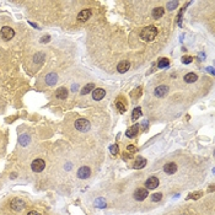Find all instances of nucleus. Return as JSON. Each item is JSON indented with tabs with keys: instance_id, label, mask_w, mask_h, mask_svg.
I'll use <instances>...</instances> for the list:
<instances>
[{
	"instance_id": "obj_12",
	"label": "nucleus",
	"mask_w": 215,
	"mask_h": 215,
	"mask_svg": "<svg viewBox=\"0 0 215 215\" xmlns=\"http://www.w3.org/2000/svg\"><path fill=\"white\" fill-rule=\"evenodd\" d=\"M129 68H130V64H129V61H127V60H123V61H120V63L118 64L117 70H118V73H120V74H124V73H127V71L129 70Z\"/></svg>"
},
{
	"instance_id": "obj_16",
	"label": "nucleus",
	"mask_w": 215,
	"mask_h": 215,
	"mask_svg": "<svg viewBox=\"0 0 215 215\" xmlns=\"http://www.w3.org/2000/svg\"><path fill=\"white\" fill-rule=\"evenodd\" d=\"M145 166H146V159H144V157L141 156H138V159L135 160V162H134V169L140 170V169H143Z\"/></svg>"
},
{
	"instance_id": "obj_19",
	"label": "nucleus",
	"mask_w": 215,
	"mask_h": 215,
	"mask_svg": "<svg viewBox=\"0 0 215 215\" xmlns=\"http://www.w3.org/2000/svg\"><path fill=\"white\" fill-rule=\"evenodd\" d=\"M197 80H198V76H197V74H194V73H188V74L184 75V81H186L187 84L196 82Z\"/></svg>"
},
{
	"instance_id": "obj_26",
	"label": "nucleus",
	"mask_w": 215,
	"mask_h": 215,
	"mask_svg": "<svg viewBox=\"0 0 215 215\" xmlns=\"http://www.w3.org/2000/svg\"><path fill=\"white\" fill-rule=\"evenodd\" d=\"M110 151H111V154H112V155H118V151H119V149H118V145H117V144H113V145H111V148H110Z\"/></svg>"
},
{
	"instance_id": "obj_7",
	"label": "nucleus",
	"mask_w": 215,
	"mask_h": 215,
	"mask_svg": "<svg viewBox=\"0 0 215 215\" xmlns=\"http://www.w3.org/2000/svg\"><path fill=\"white\" fill-rule=\"evenodd\" d=\"M90 175H91V170L87 166H82L78 170V177L80 179H86L90 177Z\"/></svg>"
},
{
	"instance_id": "obj_9",
	"label": "nucleus",
	"mask_w": 215,
	"mask_h": 215,
	"mask_svg": "<svg viewBox=\"0 0 215 215\" xmlns=\"http://www.w3.org/2000/svg\"><path fill=\"white\" fill-rule=\"evenodd\" d=\"M167 92H169V87H167L166 85H160V86H157L156 89H155V91H154V94H155L156 97H164Z\"/></svg>"
},
{
	"instance_id": "obj_11",
	"label": "nucleus",
	"mask_w": 215,
	"mask_h": 215,
	"mask_svg": "<svg viewBox=\"0 0 215 215\" xmlns=\"http://www.w3.org/2000/svg\"><path fill=\"white\" fill-rule=\"evenodd\" d=\"M164 171L169 175H173L177 171V165L175 162H167L165 166H164Z\"/></svg>"
},
{
	"instance_id": "obj_37",
	"label": "nucleus",
	"mask_w": 215,
	"mask_h": 215,
	"mask_svg": "<svg viewBox=\"0 0 215 215\" xmlns=\"http://www.w3.org/2000/svg\"><path fill=\"white\" fill-rule=\"evenodd\" d=\"M208 70H209V73H210V74H214V70H213V69H212V68H209V69H208Z\"/></svg>"
},
{
	"instance_id": "obj_25",
	"label": "nucleus",
	"mask_w": 215,
	"mask_h": 215,
	"mask_svg": "<svg viewBox=\"0 0 215 215\" xmlns=\"http://www.w3.org/2000/svg\"><path fill=\"white\" fill-rule=\"evenodd\" d=\"M177 6H178V1H169V2H167V9H169L170 11L177 9Z\"/></svg>"
},
{
	"instance_id": "obj_31",
	"label": "nucleus",
	"mask_w": 215,
	"mask_h": 215,
	"mask_svg": "<svg viewBox=\"0 0 215 215\" xmlns=\"http://www.w3.org/2000/svg\"><path fill=\"white\" fill-rule=\"evenodd\" d=\"M200 196H202V192L193 193V194H191V196L188 197V199H197V198H200Z\"/></svg>"
},
{
	"instance_id": "obj_3",
	"label": "nucleus",
	"mask_w": 215,
	"mask_h": 215,
	"mask_svg": "<svg viewBox=\"0 0 215 215\" xmlns=\"http://www.w3.org/2000/svg\"><path fill=\"white\" fill-rule=\"evenodd\" d=\"M44 166H46V164H44V161L42 160V159H36V160H33L32 161V164H31V169H32V171L33 172H42L43 170H44Z\"/></svg>"
},
{
	"instance_id": "obj_13",
	"label": "nucleus",
	"mask_w": 215,
	"mask_h": 215,
	"mask_svg": "<svg viewBox=\"0 0 215 215\" xmlns=\"http://www.w3.org/2000/svg\"><path fill=\"white\" fill-rule=\"evenodd\" d=\"M139 124H134V125H132L127 132H125V135L128 138H135L138 134V132H139Z\"/></svg>"
},
{
	"instance_id": "obj_34",
	"label": "nucleus",
	"mask_w": 215,
	"mask_h": 215,
	"mask_svg": "<svg viewBox=\"0 0 215 215\" xmlns=\"http://www.w3.org/2000/svg\"><path fill=\"white\" fill-rule=\"evenodd\" d=\"M128 150H130V151H135L137 149L134 148V145H129V146H128Z\"/></svg>"
},
{
	"instance_id": "obj_17",
	"label": "nucleus",
	"mask_w": 215,
	"mask_h": 215,
	"mask_svg": "<svg viewBox=\"0 0 215 215\" xmlns=\"http://www.w3.org/2000/svg\"><path fill=\"white\" fill-rule=\"evenodd\" d=\"M164 14H165L164 7H155V9L153 10V12H151V15H153L154 19H160V17H162Z\"/></svg>"
},
{
	"instance_id": "obj_27",
	"label": "nucleus",
	"mask_w": 215,
	"mask_h": 215,
	"mask_svg": "<svg viewBox=\"0 0 215 215\" xmlns=\"http://www.w3.org/2000/svg\"><path fill=\"white\" fill-rule=\"evenodd\" d=\"M43 58H44V54H43V53H39V54H36V56H35V59H33V60H35V63L38 64V63H42V61H43Z\"/></svg>"
},
{
	"instance_id": "obj_33",
	"label": "nucleus",
	"mask_w": 215,
	"mask_h": 215,
	"mask_svg": "<svg viewBox=\"0 0 215 215\" xmlns=\"http://www.w3.org/2000/svg\"><path fill=\"white\" fill-rule=\"evenodd\" d=\"M27 215H41V214H39L38 212H36V210H32V212L27 213Z\"/></svg>"
},
{
	"instance_id": "obj_5",
	"label": "nucleus",
	"mask_w": 215,
	"mask_h": 215,
	"mask_svg": "<svg viewBox=\"0 0 215 215\" xmlns=\"http://www.w3.org/2000/svg\"><path fill=\"white\" fill-rule=\"evenodd\" d=\"M14 36H15V31H14L11 27H9V26H4V27L1 28V37L5 39V41L11 39Z\"/></svg>"
},
{
	"instance_id": "obj_28",
	"label": "nucleus",
	"mask_w": 215,
	"mask_h": 215,
	"mask_svg": "<svg viewBox=\"0 0 215 215\" xmlns=\"http://www.w3.org/2000/svg\"><path fill=\"white\" fill-rule=\"evenodd\" d=\"M161 198H162V194H161V193H155V194H153V197H151V200H153V202H160Z\"/></svg>"
},
{
	"instance_id": "obj_20",
	"label": "nucleus",
	"mask_w": 215,
	"mask_h": 215,
	"mask_svg": "<svg viewBox=\"0 0 215 215\" xmlns=\"http://www.w3.org/2000/svg\"><path fill=\"white\" fill-rule=\"evenodd\" d=\"M30 137L27 135V134H22V135H20V139H19V141H20V145L21 146H27L28 144H30Z\"/></svg>"
},
{
	"instance_id": "obj_21",
	"label": "nucleus",
	"mask_w": 215,
	"mask_h": 215,
	"mask_svg": "<svg viewBox=\"0 0 215 215\" xmlns=\"http://www.w3.org/2000/svg\"><path fill=\"white\" fill-rule=\"evenodd\" d=\"M95 90V85L94 84H87L82 90H81V95H87L89 92L94 91Z\"/></svg>"
},
{
	"instance_id": "obj_24",
	"label": "nucleus",
	"mask_w": 215,
	"mask_h": 215,
	"mask_svg": "<svg viewBox=\"0 0 215 215\" xmlns=\"http://www.w3.org/2000/svg\"><path fill=\"white\" fill-rule=\"evenodd\" d=\"M106 200L103 199V198H98V199H96L95 200V207L96 208H106Z\"/></svg>"
},
{
	"instance_id": "obj_4",
	"label": "nucleus",
	"mask_w": 215,
	"mask_h": 215,
	"mask_svg": "<svg viewBox=\"0 0 215 215\" xmlns=\"http://www.w3.org/2000/svg\"><path fill=\"white\" fill-rule=\"evenodd\" d=\"M10 207H11V209H12V210L21 212L26 205H25V202H23L22 199H20V198H15V199H12V200H11Z\"/></svg>"
},
{
	"instance_id": "obj_36",
	"label": "nucleus",
	"mask_w": 215,
	"mask_h": 215,
	"mask_svg": "<svg viewBox=\"0 0 215 215\" xmlns=\"http://www.w3.org/2000/svg\"><path fill=\"white\" fill-rule=\"evenodd\" d=\"M148 124H149V123H148V122H146V120H145V122H144V123H143V127H144V128H145V129H146V125H148Z\"/></svg>"
},
{
	"instance_id": "obj_8",
	"label": "nucleus",
	"mask_w": 215,
	"mask_h": 215,
	"mask_svg": "<svg viewBox=\"0 0 215 215\" xmlns=\"http://www.w3.org/2000/svg\"><path fill=\"white\" fill-rule=\"evenodd\" d=\"M159 178L157 177H150V178H148L146 179V182H145V187H146V189L149 191V189H155L157 186H159Z\"/></svg>"
},
{
	"instance_id": "obj_22",
	"label": "nucleus",
	"mask_w": 215,
	"mask_h": 215,
	"mask_svg": "<svg viewBox=\"0 0 215 215\" xmlns=\"http://www.w3.org/2000/svg\"><path fill=\"white\" fill-rule=\"evenodd\" d=\"M141 117V108L140 107H135L133 110V113H132V119L133 120H137L138 118Z\"/></svg>"
},
{
	"instance_id": "obj_29",
	"label": "nucleus",
	"mask_w": 215,
	"mask_h": 215,
	"mask_svg": "<svg viewBox=\"0 0 215 215\" xmlns=\"http://www.w3.org/2000/svg\"><path fill=\"white\" fill-rule=\"evenodd\" d=\"M117 108L119 110L120 113H124V112H125V106H124L122 102H119V101L117 102Z\"/></svg>"
},
{
	"instance_id": "obj_30",
	"label": "nucleus",
	"mask_w": 215,
	"mask_h": 215,
	"mask_svg": "<svg viewBox=\"0 0 215 215\" xmlns=\"http://www.w3.org/2000/svg\"><path fill=\"white\" fill-rule=\"evenodd\" d=\"M192 60H193L192 57H189V56H184V57L182 58V63H183V64H189V63H192Z\"/></svg>"
},
{
	"instance_id": "obj_15",
	"label": "nucleus",
	"mask_w": 215,
	"mask_h": 215,
	"mask_svg": "<svg viewBox=\"0 0 215 215\" xmlns=\"http://www.w3.org/2000/svg\"><path fill=\"white\" fill-rule=\"evenodd\" d=\"M105 95H106V91L103 89H95L94 92H92V98L95 101H100V100H102L105 97Z\"/></svg>"
},
{
	"instance_id": "obj_2",
	"label": "nucleus",
	"mask_w": 215,
	"mask_h": 215,
	"mask_svg": "<svg viewBox=\"0 0 215 215\" xmlns=\"http://www.w3.org/2000/svg\"><path fill=\"white\" fill-rule=\"evenodd\" d=\"M74 125H75V128L78 130H80V132H87V130H90V127H91L90 122L87 119H84V118L75 120V124Z\"/></svg>"
},
{
	"instance_id": "obj_35",
	"label": "nucleus",
	"mask_w": 215,
	"mask_h": 215,
	"mask_svg": "<svg viewBox=\"0 0 215 215\" xmlns=\"http://www.w3.org/2000/svg\"><path fill=\"white\" fill-rule=\"evenodd\" d=\"M30 25H31V26H33L35 28H38V26H37L36 23H33V22H30Z\"/></svg>"
},
{
	"instance_id": "obj_32",
	"label": "nucleus",
	"mask_w": 215,
	"mask_h": 215,
	"mask_svg": "<svg viewBox=\"0 0 215 215\" xmlns=\"http://www.w3.org/2000/svg\"><path fill=\"white\" fill-rule=\"evenodd\" d=\"M49 39H51L49 36H44V37H42L41 42H42V43H47V42H49Z\"/></svg>"
},
{
	"instance_id": "obj_18",
	"label": "nucleus",
	"mask_w": 215,
	"mask_h": 215,
	"mask_svg": "<svg viewBox=\"0 0 215 215\" xmlns=\"http://www.w3.org/2000/svg\"><path fill=\"white\" fill-rule=\"evenodd\" d=\"M56 96L58 98H60V100L66 98L68 97V90L65 87H59L58 90H57V92H56Z\"/></svg>"
},
{
	"instance_id": "obj_23",
	"label": "nucleus",
	"mask_w": 215,
	"mask_h": 215,
	"mask_svg": "<svg viewBox=\"0 0 215 215\" xmlns=\"http://www.w3.org/2000/svg\"><path fill=\"white\" fill-rule=\"evenodd\" d=\"M169 65H170V61H169V59L167 58L160 59V61H159V64H157V66H159L160 69H165V68H167Z\"/></svg>"
},
{
	"instance_id": "obj_6",
	"label": "nucleus",
	"mask_w": 215,
	"mask_h": 215,
	"mask_svg": "<svg viewBox=\"0 0 215 215\" xmlns=\"http://www.w3.org/2000/svg\"><path fill=\"white\" fill-rule=\"evenodd\" d=\"M148 196H149V193H148V189L146 188H138L137 191L134 192V199L138 200V202L144 200Z\"/></svg>"
},
{
	"instance_id": "obj_10",
	"label": "nucleus",
	"mask_w": 215,
	"mask_h": 215,
	"mask_svg": "<svg viewBox=\"0 0 215 215\" xmlns=\"http://www.w3.org/2000/svg\"><path fill=\"white\" fill-rule=\"evenodd\" d=\"M90 17H91V10H87V9L80 11L78 15V20L80 22H85V21H87Z\"/></svg>"
},
{
	"instance_id": "obj_14",
	"label": "nucleus",
	"mask_w": 215,
	"mask_h": 215,
	"mask_svg": "<svg viewBox=\"0 0 215 215\" xmlns=\"http://www.w3.org/2000/svg\"><path fill=\"white\" fill-rule=\"evenodd\" d=\"M57 81H58V75H57L56 73H51V74H48V75L46 76V82H47L49 86L56 85Z\"/></svg>"
},
{
	"instance_id": "obj_1",
	"label": "nucleus",
	"mask_w": 215,
	"mask_h": 215,
	"mask_svg": "<svg viewBox=\"0 0 215 215\" xmlns=\"http://www.w3.org/2000/svg\"><path fill=\"white\" fill-rule=\"evenodd\" d=\"M157 36V28L155 26H148L140 32V38L144 41H153Z\"/></svg>"
}]
</instances>
